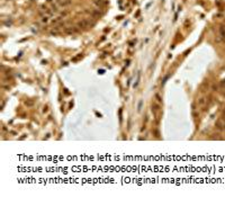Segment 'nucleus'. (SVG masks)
Returning <instances> with one entry per match:
<instances>
[{"label": "nucleus", "instance_id": "1", "mask_svg": "<svg viewBox=\"0 0 225 197\" xmlns=\"http://www.w3.org/2000/svg\"><path fill=\"white\" fill-rule=\"evenodd\" d=\"M220 37L225 40V27H223V26L220 28Z\"/></svg>", "mask_w": 225, "mask_h": 197}, {"label": "nucleus", "instance_id": "2", "mask_svg": "<svg viewBox=\"0 0 225 197\" xmlns=\"http://www.w3.org/2000/svg\"><path fill=\"white\" fill-rule=\"evenodd\" d=\"M95 4L98 5V6H103V5L106 4V1H105V0H96V1H95Z\"/></svg>", "mask_w": 225, "mask_h": 197}, {"label": "nucleus", "instance_id": "3", "mask_svg": "<svg viewBox=\"0 0 225 197\" xmlns=\"http://www.w3.org/2000/svg\"><path fill=\"white\" fill-rule=\"evenodd\" d=\"M204 103H205V100H204V99H200V100H199V104H200V105H203Z\"/></svg>", "mask_w": 225, "mask_h": 197}]
</instances>
